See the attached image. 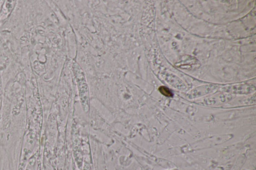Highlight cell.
<instances>
[{"mask_svg": "<svg viewBox=\"0 0 256 170\" xmlns=\"http://www.w3.org/2000/svg\"><path fill=\"white\" fill-rule=\"evenodd\" d=\"M158 89L160 92L166 97H172L173 95L172 91L165 86H160Z\"/></svg>", "mask_w": 256, "mask_h": 170, "instance_id": "6da1fadb", "label": "cell"}, {"mask_svg": "<svg viewBox=\"0 0 256 170\" xmlns=\"http://www.w3.org/2000/svg\"><path fill=\"white\" fill-rule=\"evenodd\" d=\"M1 98H2V87L0 83V101H1Z\"/></svg>", "mask_w": 256, "mask_h": 170, "instance_id": "7a4b0ae2", "label": "cell"}]
</instances>
